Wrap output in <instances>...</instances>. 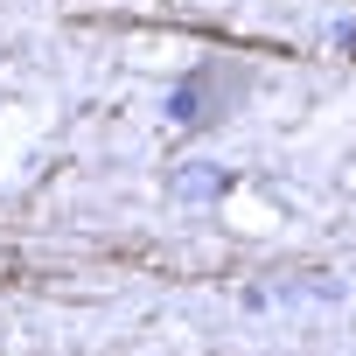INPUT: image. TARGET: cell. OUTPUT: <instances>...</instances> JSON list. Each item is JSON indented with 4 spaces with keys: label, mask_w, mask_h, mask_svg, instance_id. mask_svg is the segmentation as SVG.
Wrapping results in <instances>:
<instances>
[{
    "label": "cell",
    "mask_w": 356,
    "mask_h": 356,
    "mask_svg": "<svg viewBox=\"0 0 356 356\" xmlns=\"http://www.w3.org/2000/svg\"><path fill=\"white\" fill-rule=\"evenodd\" d=\"M238 91H245V70L224 63V56H210V63H196L182 84H175L168 119H175V126H217V119L238 105Z\"/></svg>",
    "instance_id": "6da1fadb"
},
{
    "label": "cell",
    "mask_w": 356,
    "mask_h": 356,
    "mask_svg": "<svg viewBox=\"0 0 356 356\" xmlns=\"http://www.w3.org/2000/svg\"><path fill=\"white\" fill-rule=\"evenodd\" d=\"M231 189V168H217V161H189V168H175V196L182 203H217Z\"/></svg>",
    "instance_id": "7a4b0ae2"
},
{
    "label": "cell",
    "mask_w": 356,
    "mask_h": 356,
    "mask_svg": "<svg viewBox=\"0 0 356 356\" xmlns=\"http://www.w3.org/2000/svg\"><path fill=\"white\" fill-rule=\"evenodd\" d=\"M342 42H349V56H356V22H349V35H342Z\"/></svg>",
    "instance_id": "3957f363"
}]
</instances>
